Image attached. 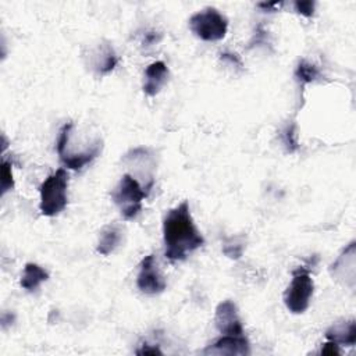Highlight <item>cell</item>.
Returning a JSON list of instances; mask_svg holds the SVG:
<instances>
[{"instance_id":"obj_19","label":"cell","mask_w":356,"mask_h":356,"mask_svg":"<svg viewBox=\"0 0 356 356\" xmlns=\"http://www.w3.org/2000/svg\"><path fill=\"white\" fill-rule=\"evenodd\" d=\"M293 6H295L296 13H299L302 15L310 17L314 13V1H309V0H306V1H295Z\"/></svg>"},{"instance_id":"obj_18","label":"cell","mask_w":356,"mask_h":356,"mask_svg":"<svg viewBox=\"0 0 356 356\" xmlns=\"http://www.w3.org/2000/svg\"><path fill=\"white\" fill-rule=\"evenodd\" d=\"M282 139L285 146L288 147L289 152H295L298 149V142H296V136H295V127H288L284 134H282Z\"/></svg>"},{"instance_id":"obj_5","label":"cell","mask_w":356,"mask_h":356,"mask_svg":"<svg viewBox=\"0 0 356 356\" xmlns=\"http://www.w3.org/2000/svg\"><path fill=\"white\" fill-rule=\"evenodd\" d=\"M314 284L309 273L305 270L293 271V278L284 292V303L286 309L295 314L303 313L310 303Z\"/></svg>"},{"instance_id":"obj_4","label":"cell","mask_w":356,"mask_h":356,"mask_svg":"<svg viewBox=\"0 0 356 356\" xmlns=\"http://www.w3.org/2000/svg\"><path fill=\"white\" fill-rule=\"evenodd\" d=\"M189 28L202 40H221L228 31V19L216 8L206 7L189 18Z\"/></svg>"},{"instance_id":"obj_6","label":"cell","mask_w":356,"mask_h":356,"mask_svg":"<svg viewBox=\"0 0 356 356\" xmlns=\"http://www.w3.org/2000/svg\"><path fill=\"white\" fill-rule=\"evenodd\" d=\"M136 284L142 292L149 295H156L165 289L167 282L160 270L157 268L153 254H147L140 261Z\"/></svg>"},{"instance_id":"obj_11","label":"cell","mask_w":356,"mask_h":356,"mask_svg":"<svg viewBox=\"0 0 356 356\" xmlns=\"http://www.w3.org/2000/svg\"><path fill=\"white\" fill-rule=\"evenodd\" d=\"M325 338L338 345L353 346L356 342V323L355 320L341 321L332 324L325 331Z\"/></svg>"},{"instance_id":"obj_1","label":"cell","mask_w":356,"mask_h":356,"mask_svg":"<svg viewBox=\"0 0 356 356\" xmlns=\"http://www.w3.org/2000/svg\"><path fill=\"white\" fill-rule=\"evenodd\" d=\"M163 239L165 246L164 254L172 261L185 260L191 252L204 243V238L195 225L186 200L181 202L165 214L163 221Z\"/></svg>"},{"instance_id":"obj_8","label":"cell","mask_w":356,"mask_h":356,"mask_svg":"<svg viewBox=\"0 0 356 356\" xmlns=\"http://www.w3.org/2000/svg\"><path fill=\"white\" fill-rule=\"evenodd\" d=\"M250 353V345L249 341L245 338V335H222L221 338L216 339L211 345H209L203 355H217V356H245Z\"/></svg>"},{"instance_id":"obj_21","label":"cell","mask_w":356,"mask_h":356,"mask_svg":"<svg viewBox=\"0 0 356 356\" xmlns=\"http://www.w3.org/2000/svg\"><path fill=\"white\" fill-rule=\"evenodd\" d=\"M138 355H161L163 352L157 346H150L147 343H143L140 349L136 350Z\"/></svg>"},{"instance_id":"obj_3","label":"cell","mask_w":356,"mask_h":356,"mask_svg":"<svg viewBox=\"0 0 356 356\" xmlns=\"http://www.w3.org/2000/svg\"><path fill=\"white\" fill-rule=\"evenodd\" d=\"M147 196V191L129 174L122 175L117 186L111 192V199L120 207L124 218L131 220L142 210V200Z\"/></svg>"},{"instance_id":"obj_14","label":"cell","mask_w":356,"mask_h":356,"mask_svg":"<svg viewBox=\"0 0 356 356\" xmlns=\"http://www.w3.org/2000/svg\"><path fill=\"white\" fill-rule=\"evenodd\" d=\"M49 280V273L36 263H26L21 277V286L26 291H35L42 282Z\"/></svg>"},{"instance_id":"obj_9","label":"cell","mask_w":356,"mask_h":356,"mask_svg":"<svg viewBox=\"0 0 356 356\" xmlns=\"http://www.w3.org/2000/svg\"><path fill=\"white\" fill-rule=\"evenodd\" d=\"M355 241H352L331 264V274L349 288L355 286Z\"/></svg>"},{"instance_id":"obj_2","label":"cell","mask_w":356,"mask_h":356,"mask_svg":"<svg viewBox=\"0 0 356 356\" xmlns=\"http://www.w3.org/2000/svg\"><path fill=\"white\" fill-rule=\"evenodd\" d=\"M68 174L64 168H58L56 172L49 175L40 185V203L39 209L43 216L53 217L60 214L68 203L67 197Z\"/></svg>"},{"instance_id":"obj_13","label":"cell","mask_w":356,"mask_h":356,"mask_svg":"<svg viewBox=\"0 0 356 356\" xmlns=\"http://www.w3.org/2000/svg\"><path fill=\"white\" fill-rule=\"evenodd\" d=\"M121 239H122V231L118 225H115V224L106 225L99 235L97 252L104 256L110 254L120 245Z\"/></svg>"},{"instance_id":"obj_12","label":"cell","mask_w":356,"mask_h":356,"mask_svg":"<svg viewBox=\"0 0 356 356\" xmlns=\"http://www.w3.org/2000/svg\"><path fill=\"white\" fill-rule=\"evenodd\" d=\"M117 64V56L110 44H100L92 53V65L93 70L99 74H107L114 70Z\"/></svg>"},{"instance_id":"obj_10","label":"cell","mask_w":356,"mask_h":356,"mask_svg":"<svg viewBox=\"0 0 356 356\" xmlns=\"http://www.w3.org/2000/svg\"><path fill=\"white\" fill-rule=\"evenodd\" d=\"M168 78V68L163 61H154L145 70L143 92L147 96H154L160 92Z\"/></svg>"},{"instance_id":"obj_16","label":"cell","mask_w":356,"mask_h":356,"mask_svg":"<svg viewBox=\"0 0 356 356\" xmlns=\"http://www.w3.org/2000/svg\"><path fill=\"white\" fill-rule=\"evenodd\" d=\"M14 186L11 164L8 161L1 163V195L8 192Z\"/></svg>"},{"instance_id":"obj_15","label":"cell","mask_w":356,"mask_h":356,"mask_svg":"<svg viewBox=\"0 0 356 356\" xmlns=\"http://www.w3.org/2000/svg\"><path fill=\"white\" fill-rule=\"evenodd\" d=\"M320 75L318 72V68L306 61V60H302L298 67H296V71H295V76L298 78V81H300L302 83H309V82H313L314 79H317Z\"/></svg>"},{"instance_id":"obj_20","label":"cell","mask_w":356,"mask_h":356,"mask_svg":"<svg viewBox=\"0 0 356 356\" xmlns=\"http://www.w3.org/2000/svg\"><path fill=\"white\" fill-rule=\"evenodd\" d=\"M338 346H339L338 343H335L332 341H328L321 348V355H339V348Z\"/></svg>"},{"instance_id":"obj_7","label":"cell","mask_w":356,"mask_h":356,"mask_svg":"<svg viewBox=\"0 0 356 356\" xmlns=\"http://www.w3.org/2000/svg\"><path fill=\"white\" fill-rule=\"evenodd\" d=\"M214 323L222 335H243L238 309L232 300H222L218 303L216 307Z\"/></svg>"},{"instance_id":"obj_17","label":"cell","mask_w":356,"mask_h":356,"mask_svg":"<svg viewBox=\"0 0 356 356\" xmlns=\"http://www.w3.org/2000/svg\"><path fill=\"white\" fill-rule=\"evenodd\" d=\"M232 241H234V243L225 242V245H224V248H222V252H224L228 257H231V259H238V257H241L245 245H243V242H236L234 238H232Z\"/></svg>"}]
</instances>
